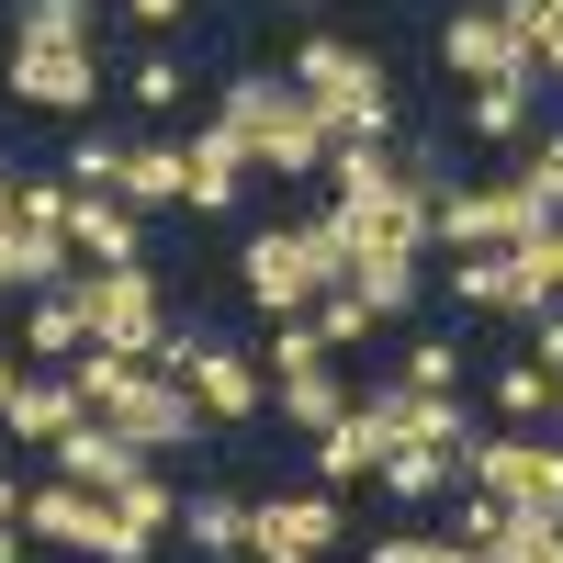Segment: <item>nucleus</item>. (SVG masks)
Instances as JSON below:
<instances>
[{"label": "nucleus", "instance_id": "obj_1", "mask_svg": "<svg viewBox=\"0 0 563 563\" xmlns=\"http://www.w3.org/2000/svg\"><path fill=\"white\" fill-rule=\"evenodd\" d=\"M282 79L305 90V113L327 124V147H395V68L372 57V45L305 23V34H294V68H282Z\"/></svg>", "mask_w": 563, "mask_h": 563}, {"label": "nucleus", "instance_id": "obj_2", "mask_svg": "<svg viewBox=\"0 0 563 563\" xmlns=\"http://www.w3.org/2000/svg\"><path fill=\"white\" fill-rule=\"evenodd\" d=\"M214 124L249 147L260 180H327V124L305 113V90H294V79H271V68L225 79V90H214Z\"/></svg>", "mask_w": 563, "mask_h": 563}, {"label": "nucleus", "instance_id": "obj_3", "mask_svg": "<svg viewBox=\"0 0 563 563\" xmlns=\"http://www.w3.org/2000/svg\"><path fill=\"white\" fill-rule=\"evenodd\" d=\"M327 282H339L327 214H305V225H249V238H238V294H249V316H271V327L316 316Z\"/></svg>", "mask_w": 563, "mask_h": 563}, {"label": "nucleus", "instance_id": "obj_4", "mask_svg": "<svg viewBox=\"0 0 563 563\" xmlns=\"http://www.w3.org/2000/svg\"><path fill=\"white\" fill-rule=\"evenodd\" d=\"M57 294L79 305V327H90V350H124V361H158V339H169V282L147 271V260H124V271H68Z\"/></svg>", "mask_w": 563, "mask_h": 563}, {"label": "nucleus", "instance_id": "obj_5", "mask_svg": "<svg viewBox=\"0 0 563 563\" xmlns=\"http://www.w3.org/2000/svg\"><path fill=\"white\" fill-rule=\"evenodd\" d=\"M462 485L519 507V519H563V440L552 429H485V440H462Z\"/></svg>", "mask_w": 563, "mask_h": 563}, {"label": "nucleus", "instance_id": "obj_6", "mask_svg": "<svg viewBox=\"0 0 563 563\" xmlns=\"http://www.w3.org/2000/svg\"><path fill=\"white\" fill-rule=\"evenodd\" d=\"M158 372H180V384H192V406L214 417V429H260V417H271V372H260L238 339L169 327V339H158Z\"/></svg>", "mask_w": 563, "mask_h": 563}, {"label": "nucleus", "instance_id": "obj_7", "mask_svg": "<svg viewBox=\"0 0 563 563\" xmlns=\"http://www.w3.org/2000/svg\"><path fill=\"white\" fill-rule=\"evenodd\" d=\"M541 203L519 192V180H440V203H429V249L440 260H485V249H519L541 238Z\"/></svg>", "mask_w": 563, "mask_h": 563}, {"label": "nucleus", "instance_id": "obj_8", "mask_svg": "<svg viewBox=\"0 0 563 563\" xmlns=\"http://www.w3.org/2000/svg\"><path fill=\"white\" fill-rule=\"evenodd\" d=\"M0 90H12L23 113H57V124H79V113H102V57H90V45H12Z\"/></svg>", "mask_w": 563, "mask_h": 563}, {"label": "nucleus", "instance_id": "obj_9", "mask_svg": "<svg viewBox=\"0 0 563 563\" xmlns=\"http://www.w3.org/2000/svg\"><path fill=\"white\" fill-rule=\"evenodd\" d=\"M440 68L474 90V79H541L530 68V45L507 34V12L496 0H451V23H440Z\"/></svg>", "mask_w": 563, "mask_h": 563}, {"label": "nucleus", "instance_id": "obj_10", "mask_svg": "<svg viewBox=\"0 0 563 563\" xmlns=\"http://www.w3.org/2000/svg\"><path fill=\"white\" fill-rule=\"evenodd\" d=\"M249 147H238V135H225L214 113L203 124H180V214H238L249 203Z\"/></svg>", "mask_w": 563, "mask_h": 563}, {"label": "nucleus", "instance_id": "obj_11", "mask_svg": "<svg viewBox=\"0 0 563 563\" xmlns=\"http://www.w3.org/2000/svg\"><path fill=\"white\" fill-rule=\"evenodd\" d=\"M339 496H327V485H271V496H249V541H282V552H339Z\"/></svg>", "mask_w": 563, "mask_h": 563}, {"label": "nucleus", "instance_id": "obj_12", "mask_svg": "<svg viewBox=\"0 0 563 563\" xmlns=\"http://www.w3.org/2000/svg\"><path fill=\"white\" fill-rule=\"evenodd\" d=\"M45 474H57V485H79V496H124L135 474H147V451H135L124 429H102V417H79V429L45 451Z\"/></svg>", "mask_w": 563, "mask_h": 563}, {"label": "nucleus", "instance_id": "obj_13", "mask_svg": "<svg viewBox=\"0 0 563 563\" xmlns=\"http://www.w3.org/2000/svg\"><path fill=\"white\" fill-rule=\"evenodd\" d=\"M395 451V417L372 406V384H361V406L339 417V429H316V485L327 496H350V485H372V462Z\"/></svg>", "mask_w": 563, "mask_h": 563}, {"label": "nucleus", "instance_id": "obj_14", "mask_svg": "<svg viewBox=\"0 0 563 563\" xmlns=\"http://www.w3.org/2000/svg\"><path fill=\"white\" fill-rule=\"evenodd\" d=\"M68 260H79V271H124V260H147V214L113 203V192H79V203H68Z\"/></svg>", "mask_w": 563, "mask_h": 563}, {"label": "nucleus", "instance_id": "obj_15", "mask_svg": "<svg viewBox=\"0 0 563 563\" xmlns=\"http://www.w3.org/2000/svg\"><path fill=\"white\" fill-rule=\"evenodd\" d=\"M180 541L203 563H249V485H192L180 496Z\"/></svg>", "mask_w": 563, "mask_h": 563}, {"label": "nucleus", "instance_id": "obj_16", "mask_svg": "<svg viewBox=\"0 0 563 563\" xmlns=\"http://www.w3.org/2000/svg\"><path fill=\"white\" fill-rule=\"evenodd\" d=\"M79 429V395H68V372H23V395L0 406V440H23V451H57Z\"/></svg>", "mask_w": 563, "mask_h": 563}, {"label": "nucleus", "instance_id": "obj_17", "mask_svg": "<svg viewBox=\"0 0 563 563\" xmlns=\"http://www.w3.org/2000/svg\"><path fill=\"white\" fill-rule=\"evenodd\" d=\"M372 485H384L395 507H451V496H462V451H417V440H395L384 462H372Z\"/></svg>", "mask_w": 563, "mask_h": 563}, {"label": "nucleus", "instance_id": "obj_18", "mask_svg": "<svg viewBox=\"0 0 563 563\" xmlns=\"http://www.w3.org/2000/svg\"><path fill=\"white\" fill-rule=\"evenodd\" d=\"M372 406H384V417H395V440H417V451H462V440H474L462 395H406V384H372Z\"/></svg>", "mask_w": 563, "mask_h": 563}, {"label": "nucleus", "instance_id": "obj_19", "mask_svg": "<svg viewBox=\"0 0 563 563\" xmlns=\"http://www.w3.org/2000/svg\"><path fill=\"white\" fill-rule=\"evenodd\" d=\"M113 203H135V214H180V135H135Z\"/></svg>", "mask_w": 563, "mask_h": 563}, {"label": "nucleus", "instance_id": "obj_20", "mask_svg": "<svg viewBox=\"0 0 563 563\" xmlns=\"http://www.w3.org/2000/svg\"><path fill=\"white\" fill-rule=\"evenodd\" d=\"M462 124H474L485 147H519V135L541 124V90L530 79H474V90H462Z\"/></svg>", "mask_w": 563, "mask_h": 563}, {"label": "nucleus", "instance_id": "obj_21", "mask_svg": "<svg viewBox=\"0 0 563 563\" xmlns=\"http://www.w3.org/2000/svg\"><path fill=\"white\" fill-rule=\"evenodd\" d=\"M395 180H406V158H395V147H327V203L372 214V203H395Z\"/></svg>", "mask_w": 563, "mask_h": 563}, {"label": "nucleus", "instance_id": "obj_22", "mask_svg": "<svg viewBox=\"0 0 563 563\" xmlns=\"http://www.w3.org/2000/svg\"><path fill=\"white\" fill-rule=\"evenodd\" d=\"M79 350H90L79 305H68V294H23V361H34V372H68Z\"/></svg>", "mask_w": 563, "mask_h": 563}, {"label": "nucleus", "instance_id": "obj_23", "mask_svg": "<svg viewBox=\"0 0 563 563\" xmlns=\"http://www.w3.org/2000/svg\"><path fill=\"white\" fill-rule=\"evenodd\" d=\"M361 406V384H339V361H327V372H305V384H271V417H282V429H339V417Z\"/></svg>", "mask_w": 563, "mask_h": 563}, {"label": "nucleus", "instance_id": "obj_24", "mask_svg": "<svg viewBox=\"0 0 563 563\" xmlns=\"http://www.w3.org/2000/svg\"><path fill=\"white\" fill-rule=\"evenodd\" d=\"M124 102H135V135H158V124H169L180 102H192V68H180L169 45H147V57L124 68Z\"/></svg>", "mask_w": 563, "mask_h": 563}, {"label": "nucleus", "instance_id": "obj_25", "mask_svg": "<svg viewBox=\"0 0 563 563\" xmlns=\"http://www.w3.org/2000/svg\"><path fill=\"white\" fill-rule=\"evenodd\" d=\"M451 305H474V316H541V305L519 294V260H507V249H485V260H451Z\"/></svg>", "mask_w": 563, "mask_h": 563}, {"label": "nucleus", "instance_id": "obj_26", "mask_svg": "<svg viewBox=\"0 0 563 563\" xmlns=\"http://www.w3.org/2000/svg\"><path fill=\"white\" fill-rule=\"evenodd\" d=\"M124 147H135V135L79 124V135H68V158H57V180H68V192H113V180H124Z\"/></svg>", "mask_w": 563, "mask_h": 563}, {"label": "nucleus", "instance_id": "obj_27", "mask_svg": "<svg viewBox=\"0 0 563 563\" xmlns=\"http://www.w3.org/2000/svg\"><path fill=\"white\" fill-rule=\"evenodd\" d=\"M485 395H496V429H552V372H541L530 350L507 361V372H496Z\"/></svg>", "mask_w": 563, "mask_h": 563}, {"label": "nucleus", "instance_id": "obj_28", "mask_svg": "<svg viewBox=\"0 0 563 563\" xmlns=\"http://www.w3.org/2000/svg\"><path fill=\"white\" fill-rule=\"evenodd\" d=\"M519 192L563 225V124H530V135H519Z\"/></svg>", "mask_w": 563, "mask_h": 563}, {"label": "nucleus", "instance_id": "obj_29", "mask_svg": "<svg viewBox=\"0 0 563 563\" xmlns=\"http://www.w3.org/2000/svg\"><path fill=\"white\" fill-rule=\"evenodd\" d=\"M12 45H90V0H12Z\"/></svg>", "mask_w": 563, "mask_h": 563}, {"label": "nucleus", "instance_id": "obj_30", "mask_svg": "<svg viewBox=\"0 0 563 563\" xmlns=\"http://www.w3.org/2000/svg\"><path fill=\"white\" fill-rule=\"evenodd\" d=\"M305 327H316V339H327V361H339V350H361V339H372V305L350 294V282H327V294H316V316H305Z\"/></svg>", "mask_w": 563, "mask_h": 563}, {"label": "nucleus", "instance_id": "obj_31", "mask_svg": "<svg viewBox=\"0 0 563 563\" xmlns=\"http://www.w3.org/2000/svg\"><path fill=\"white\" fill-rule=\"evenodd\" d=\"M113 507H124V519H135V530H147V541H169V530H180V485L158 474V462H147V474H135V485H124Z\"/></svg>", "mask_w": 563, "mask_h": 563}, {"label": "nucleus", "instance_id": "obj_32", "mask_svg": "<svg viewBox=\"0 0 563 563\" xmlns=\"http://www.w3.org/2000/svg\"><path fill=\"white\" fill-rule=\"evenodd\" d=\"M395 384H406V395H462V350H451V339H417V350L395 361Z\"/></svg>", "mask_w": 563, "mask_h": 563}, {"label": "nucleus", "instance_id": "obj_33", "mask_svg": "<svg viewBox=\"0 0 563 563\" xmlns=\"http://www.w3.org/2000/svg\"><path fill=\"white\" fill-rule=\"evenodd\" d=\"M305 372H327V339L294 316V327H271V384H305Z\"/></svg>", "mask_w": 563, "mask_h": 563}, {"label": "nucleus", "instance_id": "obj_34", "mask_svg": "<svg viewBox=\"0 0 563 563\" xmlns=\"http://www.w3.org/2000/svg\"><path fill=\"white\" fill-rule=\"evenodd\" d=\"M462 541L451 530H384V541H361V563H451Z\"/></svg>", "mask_w": 563, "mask_h": 563}, {"label": "nucleus", "instance_id": "obj_35", "mask_svg": "<svg viewBox=\"0 0 563 563\" xmlns=\"http://www.w3.org/2000/svg\"><path fill=\"white\" fill-rule=\"evenodd\" d=\"M192 12H203V0H124V23H135V34H158V45L192 23Z\"/></svg>", "mask_w": 563, "mask_h": 563}, {"label": "nucleus", "instance_id": "obj_36", "mask_svg": "<svg viewBox=\"0 0 563 563\" xmlns=\"http://www.w3.org/2000/svg\"><path fill=\"white\" fill-rule=\"evenodd\" d=\"M0 563H23V474H0Z\"/></svg>", "mask_w": 563, "mask_h": 563}, {"label": "nucleus", "instance_id": "obj_37", "mask_svg": "<svg viewBox=\"0 0 563 563\" xmlns=\"http://www.w3.org/2000/svg\"><path fill=\"white\" fill-rule=\"evenodd\" d=\"M530 361H541L552 384H563V305H552V316H530Z\"/></svg>", "mask_w": 563, "mask_h": 563}, {"label": "nucleus", "instance_id": "obj_38", "mask_svg": "<svg viewBox=\"0 0 563 563\" xmlns=\"http://www.w3.org/2000/svg\"><path fill=\"white\" fill-rule=\"evenodd\" d=\"M23 372H34L23 350H0V406H12V395H23Z\"/></svg>", "mask_w": 563, "mask_h": 563}, {"label": "nucleus", "instance_id": "obj_39", "mask_svg": "<svg viewBox=\"0 0 563 563\" xmlns=\"http://www.w3.org/2000/svg\"><path fill=\"white\" fill-rule=\"evenodd\" d=\"M249 563H316V552H282V541H249Z\"/></svg>", "mask_w": 563, "mask_h": 563}, {"label": "nucleus", "instance_id": "obj_40", "mask_svg": "<svg viewBox=\"0 0 563 563\" xmlns=\"http://www.w3.org/2000/svg\"><path fill=\"white\" fill-rule=\"evenodd\" d=\"M0 260H12V169H0Z\"/></svg>", "mask_w": 563, "mask_h": 563}, {"label": "nucleus", "instance_id": "obj_41", "mask_svg": "<svg viewBox=\"0 0 563 563\" xmlns=\"http://www.w3.org/2000/svg\"><path fill=\"white\" fill-rule=\"evenodd\" d=\"M530 563H563V519H552V530H541V541H530Z\"/></svg>", "mask_w": 563, "mask_h": 563}, {"label": "nucleus", "instance_id": "obj_42", "mask_svg": "<svg viewBox=\"0 0 563 563\" xmlns=\"http://www.w3.org/2000/svg\"><path fill=\"white\" fill-rule=\"evenodd\" d=\"M271 12H282V23H316V12H327V0H271Z\"/></svg>", "mask_w": 563, "mask_h": 563}, {"label": "nucleus", "instance_id": "obj_43", "mask_svg": "<svg viewBox=\"0 0 563 563\" xmlns=\"http://www.w3.org/2000/svg\"><path fill=\"white\" fill-rule=\"evenodd\" d=\"M541 68H552V79H563V45H552V57H541Z\"/></svg>", "mask_w": 563, "mask_h": 563}, {"label": "nucleus", "instance_id": "obj_44", "mask_svg": "<svg viewBox=\"0 0 563 563\" xmlns=\"http://www.w3.org/2000/svg\"><path fill=\"white\" fill-rule=\"evenodd\" d=\"M0 294H12V260H0Z\"/></svg>", "mask_w": 563, "mask_h": 563}, {"label": "nucleus", "instance_id": "obj_45", "mask_svg": "<svg viewBox=\"0 0 563 563\" xmlns=\"http://www.w3.org/2000/svg\"><path fill=\"white\" fill-rule=\"evenodd\" d=\"M451 563H474V552H451Z\"/></svg>", "mask_w": 563, "mask_h": 563}]
</instances>
